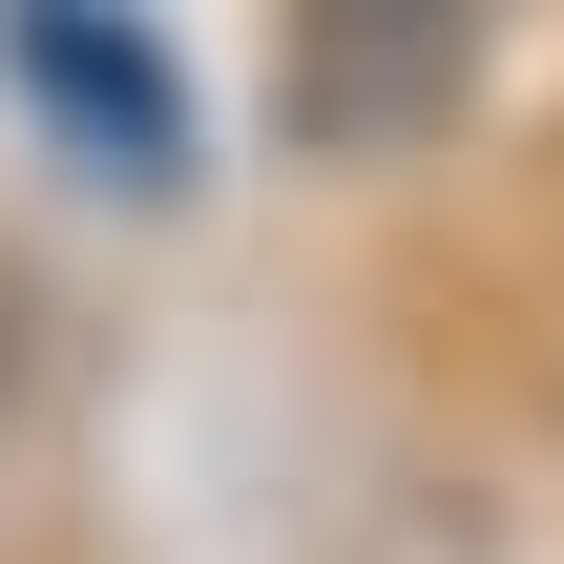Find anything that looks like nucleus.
<instances>
[{"label":"nucleus","mask_w":564,"mask_h":564,"mask_svg":"<svg viewBox=\"0 0 564 564\" xmlns=\"http://www.w3.org/2000/svg\"><path fill=\"white\" fill-rule=\"evenodd\" d=\"M21 84H42L126 188H167V167H188V105H167V63H147V42H105V0H21Z\"/></svg>","instance_id":"obj_2"},{"label":"nucleus","mask_w":564,"mask_h":564,"mask_svg":"<svg viewBox=\"0 0 564 564\" xmlns=\"http://www.w3.org/2000/svg\"><path fill=\"white\" fill-rule=\"evenodd\" d=\"M481 21H502V0H293V42H272L293 147H314V167H398V147H440L460 84H481Z\"/></svg>","instance_id":"obj_1"}]
</instances>
